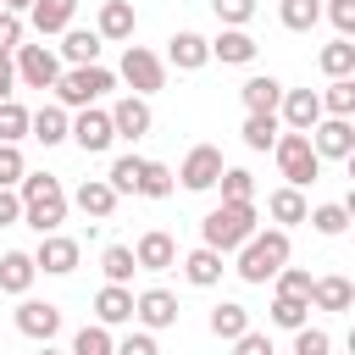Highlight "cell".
Returning a JSON list of instances; mask_svg holds the SVG:
<instances>
[{
	"label": "cell",
	"mask_w": 355,
	"mask_h": 355,
	"mask_svg": "<svg viewBox=\"0 0 355 355\" xmlns=\"http://www.w3.org/2000/svg\"><path fill=\"white\" fill-rule=\"evenodd\" d=\"M17 200H22V222H28L33 233H55V227L67 222V189H61L50 172H22Z\"/></svg>",
	"instance_id": "6da1fadb"
},
{
	"label": "cell",
	"mask_w": 355,
	"mask_h": 355,
	"mask_svg": "<svg viewBox=\"0 0 355 355\" xmlns=\"http://www.w3.org/2000/svg\"><path fill=\"white\" fill-rule=\"evenodd\" d=\"M255 222H261L255 200H222V205H211V211L200 216V244H211V250L233 255V250L255 233Z\"/></svg>",
	"instance_id": "7a4b0ae2"
},
{
	"label": "cell",
	"mask_w": 355,
	"mask_h": 355,
	"mask_svg": "<svg viewBox=\"0 0 355 355\" xmlns=\"http://www.w3.org/2000/svg\"><path fill=\"white\" fill-rule=\"evenodd\" d=\"M233 255H239V261H233V272H239L244 283H255V288H261V283H272V277H277V266H288V227H266V233L255 227Z\"/></svg>",
	"instance_id": "3957f363"
},
{
	"label": "cell",
	"mask_w": 355,
	"mask_h": 355,
	"mask_svg": "<svg viewBox=\"0 0 355 355\" xmlns=\"http://www.w3.org/2000/svg\"><path fill=\"white\" fill-rule=\"evenodd\" d=\"M111 89H116V72H111V67H100V61H89V67H67V72L55 78V105L83 111V105L105 100Z\"/></svg>",
	"instance_id": "277c9868"
},
{
	"label": "cell",
	"mask_w": 355,
	"mask_h": 355,
	"mask_svg": "<svg viewBox=\"0 0 355 355\" xmlns=\"http://www.w3.org/2000/svg\"><path fill=\"white\" fill-rule=\"evenodd\" d=\"M272 155H277V172H283V183H294V189H311L316 178H322V155L311 150V139L305 133H277V144H272Z\"/></svg>",
	"instance_id": "5b68a950"
},
{
	"label": "cell",
	"mask_w": 355,
	"mask_h": 355,
	"mask_svg": "<svg viewBox=\"0 0 355 355\" xmlns=\"http://www.w3.org/2000/svg\"><path fill=\"white\" fill-rule=\"evenodd\" d=\"M116 78L128 83V94H155V89H166V61L150 50V44H128L122 50V67H116Z\"/></svg>",
	"instance_id": "8992f818"
},
{
	"label": "cell",
	"mask_w": 355,
	"mask_h": 355,
	"mask_svg": "<svg viewBox=\"0 0 355 355\" xmlns=\"http://www.w3.org/2000/svg\"><path fill=\"white\" fill-rule=\"evenodd\" d=\"M11 67H17V83L22 89H55V78H61V55L50 44H17L11 50Z\"/></svg>",
	"instance_id": "52a82bcc"
},
{
	"label": "cell",
	"mask_w": 355,
	"mask_h": 355,
	"mask_svg": "<svg viewBox=\"0 0 355 355\" xmlns=\"http://www.w3.org/2000/svg\"><path fill=\"white\" fill-rule=\"evenodd\" d=\"M28 255H33V266H39L44 277H72L78 261H83V244L55 227V233H39V250H28Z\"/></svg>",
	"instance_id": "ba28073f"
},
{
	"label": "cell",
	"mask_w": 355,
	"mask_h": 355,
	"mask_svg": "<svg viewBox=\"0 0 355 355\" xmlns=\"http://www.w3.org/2000/svg\"><path fill=\"white\" fill-rule=\"evenodd\" d=\"M67 139H72L83 155H105V150L116 144V133H111V111H100V105H83V111L72 116Z\"/></svg>",
	"instance_id": "9c48e42d"
},
{
	"label": "cell",
	"mask_w": 355,
	"mask_h": 355,
	"mask_svg": "<svg viewBox=\"0 0 355 355\" xmlns=\"http://www.w3.org/2000/svg\"><path fill=\"white\" fill-rule=\"evenodd\" d=\"M222 166H227V161H222V150H216V144H194V150L183 155V166H178L172 178H178V183H183L189 194H205V189H216Z\"/></svg>",
	"instance_id": "30bf717a"
},
{
	"label": "cell",
	"mask_w": 355,
	"mask_h": 355,
	"mask_svg": "<svg viewBox=\"0 0 355 355\" xmlns=\"http://www.w3.org/2000/svg\"><path fill=\"white\" fill-rule=\"evenodd\" d=\"M11 322H17V333L22 338H33V344H50L55 333H61V305H50V300H17V311H11Z\"/></svg>",
	"instance_id": "8fae6325"
},
{
	"label": "cell",
	"mask_w": 355,
	"mask_h": 355,
	"mask_svg": "<svg viewBox=\"0 0 355 355\" xmlns=\"http://www.w3.org/2000/svg\"><path fill=\"white\" fill-rule=\"evenodd\" d=\"M305 139H311V150H316L322 161H349V155H355V122H349V116H322Z\"/></svg>",
	"instance_id": "7c38bea8"
},
{
	"label": "cell",
	"mask_w": 355,
	"mask_h": 355,
	"mask_svg": "<svg viewBox=\"0 0 355 355\" xmlns=\"http://www.w3.org/2000/svg\"><path fill=\"white\" fill-rule=\"evenodd\" d=\"M178 294L172 288H144V294H133V322L144 327V333H166V327H178Z\"/></svg>",
	"instance_id": "4fadbf2b"
},
{
	"label": "cell",
	"mask_w": 355,
	"mask_h": 355,
	"mask_svg": "<svg viewBox=\"0 0 355 355\" xmlns=\"http://www.w3.org/2000/svg\"><path fill=\"white\" fill-rule=\"evenodd\" d=\"M277 122H283L288 133H311V128L322 122V100H316V89H283V100H277Z\"/></svg>",
	"instance_id": "5bb4252c"
},
{
	"label": "cell",
	"mask_w": 355,
	"mask_h": 355,
	"mask_svg": "<svg viewBox=\"0 0 355 355\" xmlns=\"http://www.w3.org/2000/svg\"><path fill=\"white\" fill-rule=\"evenodd\" d=\"M166 67H178V72H200L205 61H211V44H205V33H194V28H178L172 39H166V55H161Z\"/></svg>",
	"instance_id": "9a60e30c"
},
{
	"label": "cell",
	"mask_w": 355,
	"mask_h": 355,
	"mask_svg": "<svg viewBox=\"0 0 355 355\" xmlns=\"http://www.w3.org/2000/svg\"><path fill=\"white\" fill-rule=\"evenodd\" d=\"M150 128H155V116H150V100L144 94H122L111 105V133L116 139H144Z\"/></svg>",
	"instance_id": "2e32d148"
},
{
	"label": "cell",
	"mask_w": 355,
	"mask_h": 355,
	"mask_svg": "<svg viewBox=\"0 0 355 355\" xmlns=\"http://www.w3.org/2000/svg\"><path fill=\"white\" fill-rule=\"evenodd\" d=\"M133 261H139V272H172L178 266V239L161 233V227H150V233H139Z\"/></svg>",
	"instance_id": "e0dca14e"
},
{
	"label": "cell",
	"mask_w": 355,
	"mask_h": 355,
	"mask_svg": "<svg viewBox=\"0 0 355 355\" xmlns=\"http://www.w3.org/2000/svg\"><path fill=\"white\" fill-rule=\"evenodd\" d=\"M116 200H122V194H116V189H111L105 178H83V183L72 189V200H67V205H78V211H83L89 222H105V216L116 211Z\"/></svg>",
	"instance_id": "ac0fdd59"
},
{
	"label": "cell",
	"mask_w": 355,
	"mask_h": 355,
	"mask_svg": "<svg viewBox=\"0 0 355 355\" xmlns=\"http://www.w3.org/2000/svg\"><path fill=\"white\" fill-rule=\"evenodd\" d=\"M133 28H139L133 0H105V6H100V17H94V33H100V39H111V44H133Z\"/></svg>",
	"instance_id": "d6986e66"
},
{
	"label": "cell",
	"mask_w": 355,
	"mask_h": 355,
	"mask_svg": "<svg viewBox=\"0 0 355 355\" xmlns=\"http://www.w3.org/2000/svg\"><path fill=\"white\" fill-rule=\"evenodd\" d=\"M211 44V61H222V67H250L255 61V39H250V28H222L216 39H205Z\"/></svg>",
	"instance_id": "ffe728a7"
},
{
	"label": "cell",
	"mask_w": 355,
	"mask_h": 355,
	"mask_svg": "<svg viewBox=\"0 0 355 355\" xmlns=\"http://www.w3.org/2000/svg\"><path fill=\"white\" fill-rule=\"evenodd\" d=\"M67 128H72V111H67V105H39V111H28V139H39L44 150H50V144H67Z\"/></svg>",
	"instance_id": "44dd1931"
},
{
	"label": "cell",
	"mask_w": 355,
	"mask_h": 355,
	"mask_svg": "<svg viewBox=\"0 0 355 355\" xmlns=\"http://www.w3.org/2000/svg\"><path fill=\"white\" fill-rule=\"evenodd\" d=\"M94 322H100V327L133 322V288H128V283H105V288L94 294Z\"/></svg>",
	"instance_id": "7402d4cb"
},
{
	"label": "cell",
	"mask_w": 355,
	"mask_h": 355,
	"mask_svg": "<svg viewBox=\"0 0 355 355\" xmlns=\"http://www.w3.org/2000/svg\"><path fill=\"white\" fill-rule=\"evenodd\" d=\"M33 277H39V266H33V255L28 250H6L0 255V294H28L33 288Z\"/></svg>",
	"instance_id": "603a6c76"
},
{
	"label": "cell",
	"mask_w": 355,
	"mask_h": 355,
	"mask_svg": "<svg viewBox=\"0 0 355 355\" xmlns=\"http://www.w3.org/2000/svg\"><path fill=\"white\" fill-rule=\"evenodd\" d=\"M100 44H105V39H100L94 28H67L61 44H55V55H61L67 67H89V61H100Z\"/></svg>",
	"instance_id": "cb8c5ba5"
},
{
	"label": "cell",
	"mask_w": 355,
	"mask_h": 355,
	"mask_svg": "<svg viewBox=\"0 0 355 355\" xmlns=\"http://www.w3.org/2000/svg\"><path fill=\"white\" fill-rule=\"evenodd\" d=\"M305 211H311V205H305V189H294V183H283V189L266 194V216H272L277 227H300Z\"/></svg>",
	"instance_id": "d4e9b609"
},
{
	"label": "cell",
	"mask_w": 355,
	"mask_h": 355,
	"mask_svg": "<svg viewBox=\"0 0 355 355\" xmlns=\"http://www.w3.org/2000/svg\"><path fill=\"white\" fill-rule=\"evenodd\" d=\"M222 272H227V266H222V250H211V244H200V250L183 255V277H189L194 288H216Z\"/></svg>",
	"instance_id": "484cf974"
},
{
	"label": "cell",
	"mask_w": 355,
	"mask_h": 355,
	"mask_svg": "<svg viewBox=\"0 0 355 355\" xmlns=\"http://www.w3.org/2000/svg\"><path fill=\"white\" fill-rule=\"evenodd\" d=\"M355 305V288L349 277L327 272V277H311V311H349Z\"/></svg>",
	"instance_id": "4316f807"
},
{
	"label": "cell",
	"mask_w": 355,
	"mask_h": 355,
	"mask_svg": "<svg viewBox=\"0 0 355 355\" xmlns=\"http://www.w3.org/2000/svg\"><path fill=\"white\" fill-rule=\"evenodd\" d=\"M72 11H78V0H33V6H28V22H33V33L44 39V33H67V28H72Z\"/></svg>",
	"instance_id": "83f0119b"
},
{
	"label": "cell",
	"mask_w": 355,
	"mask_h": 355,
	"mask_svg": "<svg viewBox=\"0 0 355 355\" xmlns=\"http://www.w3.org/2000/svg\"><path fill=\"white\" fill-rule=\"evenodd\" d=\"M239 100H244V111H277V100H283V83H277L272 72H255V78H244Z\"/></svg>",
	"instance_id": "f1b7e54d"
},
{
	"label": "cell",
	"mask_w": 355,
	"mask_h": 355,
	"mask_svg": "<svg viewBox=\"0 0 355 355\" xmlns=\"http://www.w3.org/2000/svg\"><path fill=\"white\" fill-rule=\"evenodd\" d=\"M244 144L250 150H272L277 144V133H283V122H277V111H244Z\"/></svg>",
	"instance_id": "f546056e"
},
{
	"label": "cell",
	"mask_w": 355,
	"mask_h": 355,
	"mask_svg": "<svg viewBox=\"0 0 355 355\" xmlns=\"http://www.w3.org/2000/svg\"><path fill=\"white\" fill-rule=\"evenodd\" d=\"M266 316H272V327L294 333V327H305V322H311V300H300V294H272Z\"/></svg>",
	"instance_id": "4dcf8cb0"
},
{
	"label": "cell",
	"mask_w": 355,
	"mask_h": 355,
	"mask_svg": "<svg viewBox=\"0 0 355 355\" xmlns=\"http://www.w3.org/2000/svg\"><path fill=\"white\" fill-rule=\"evenodd\" d=\"M316 100H322V116H355V78H327Z\"/></svg>",
	"instance_id": "1f68e13d"
},
{
	"label": "cell",
	"mask_w": 355,
	"mask_h": 355,
	"mask_svg": "<svg viewBox=\"0 0 355 355\" xmlns=\"http://www.w3.org/2000/svg\"><path fill=\"white\" fill-rule=\"evenodd\" d=\"M244 327H250V311H244L239 300H222V305H211V333H216L222 344H233Z\"/></svg>",
	"instance_id": "d6a6232c"
},
{
	"label": "cell",
	"mask_w": 355,
	"mask_h": 355,
	"mask_svg": "<svg viewBox=\"0 0 355 355\" xmlns=\"http://www.w3.org/2000/svg\"><path fill=\"white\" fill-rule=\"evenodd\" d=\"M316 67H322L327 78H355V44H349V39L322 44V50H316Z\"/></svg>",
	"instance_id": "836d02e7"
},
{
	"label": "cell",
	"mask_w": 355,
	"mask_h": 355,
	"mask_svg": "<svg viewBox=\"0 0 355 355\" xmlns=\"http://www.w3.org/2000/svg\"><path fill=\"white\" fill-rule=\"evenodd\" d=\"M277 17L288 33H311L322 22V0H277Z\"/></svg>",
	"instance_id": "e575fe53"
},
{
	"label": "cell",
	"mask_w": 355,
	"mask_h": 355,
	"mask_svg": "<svg viewBox=\"0 0 355 355\" xmlns=\"http://www.w3.org/2000/svg\"><path fill=\"white\" fill-rule=\"evenodd\" d=\"M100 272H105V283H133V272H139V261H133V244H105V255H100Z\"/></svg>",
	"instance_id": "d590c367"
},
{
	"label": "cell",
	"mask_w": 355,
	"mask_h": 355,
	"mask_svg": "<svg viewBox=\"0 0 355 355\" xmlns=\"http://www.w3.org/2000/svg\"><path fill=\"white\" fill-rule=\"evenodd\" d=\"M67 355H116V338H111V327L89 322V327L72 333V349H67Z\"/></svg>",
	"instance_id": "8d00e7d4"
},
{
	"label": "cell",
	"mask_w": 355,
	"mask_h": 355,
	"mask_svg": "<svg viewBox=\"0 0 355 355\" xmlns=\"http://www.w3.org/2000/svg\"><path fill=\"white\" fill-rule=\"evenodd\" d=\"M139 178H144V155H116L111 172H105V183L116 194H139Z\"/></svg>",
	"instance_id": "74e56055"
},
{
	"label": "cell",
	"mask_w": 355,
	"mask_h": 355,
	"mask_svg": "<svg viewBox=\"0 0 355 355\" xmlns=\"http://www.w3.org/2000/svg\"><path fill=\"white\" fill-rule=\"evenodd\" d=\"M305 222H311L322 239H338V233L349 227V205H344V200H333V205H316V211H305Z\"/></svg>",
	"instance_id": "f35d334b"
},
{
	"label": "cell",
	"mask_w": 355,
	"mask_h": 355,
	"mask_svg": "<svg viewBox=\"0 0 355 355\" xmlns=\"http://www.w3.org/2000/svg\"><path fill=\"white\" fill-rule=\"evenodd\" d=\"M28 139V105L11 94V100H0V144H22Z\"/></svg>",
	"instance_id": "ab89813d"
},
{
	"label": "cell",
	"mask_w": 355,
	"mask_h": 355,
	"mask_svg": "<svg viewBox=\"0 0 355 355\" xmlns=\"http://www.w3.org/2000/svg\"><path fill=\"white\" fill-rule=\"evenodd\" d=\"M178 189V178H172V166L166 161H144V178H139V194L144 200H166Z\"/></svg>",
	"instance_id": "60d3db41"
},
{
	"label": "cell",
	"mask_w": 355,
	"mask_h": 355,
	"mask_svg": "<svg viewBox=\"0 0 355 355\" xmlns=\"http://www.w3.org/2000/svg\"><path fill=\"white\" fill-rule=\"evenodd\" d=\"M216 189H222V200H255V178H250L244 166H222Z\"/></svg>",
	"instance_id": "b9f144b4"
},
{
	"label": "cell",
	"mask_w": 355,
	"mask_h": 355,
	"mask_svg": "<svg viewBox=\"0 0 355 355\" xmlns=\"http://www.w3.org/2000/svg\"><path fill=\"white\" fill-rule=\"evenodd\" d=\"M294 355H333V333L327 327H294Z\"/></svg>",
	"instance_id": "7bdbcfd3"
},
{
	"label": "cell",
	"mask_w": 355,
	"mask_h": 355,
	"mask_svg": "<svg viewBox=\"0 0 355 355\" xmlns=\"http://www.w3.org/2000/svg\"><path fill=\"white\" fill-rule=\"evenodd\" d=\"M272 283H277L272 294H300V300H311V272H305V266H277Z\"/></svg>",
	"instance_id": "ee69618b"
},
{
	"label": "cell",
	"mask_w": 355,
	"mask_h": 355,
	"mask_svg": "<svg viewBox=\"0 0 355 355\" xmlns=\"http://www.w3.org/2000/svg\"><path fill=\"white\" fill-rule=\"evenodd\" d=\"M22 172H28L22 144H0V189H17V183H22Z\"/></svg>",
	"instance_id": "f6af8a7d"
},
{
	"label": "cell",
	"mask_w": 355,
	"mask_h": 355,
	"mask_svg": "<svg viewBox=\"0 0 355 355\" xmlns=\"http://www.w3.org/2000/svg\"><path fill=\"white\" fill-rule=\"evenodd\" d=\"M211 11H216L222 28H244L255 17V0H211Z\"/></svg>",
	"instance_id": "bcb514c9"
},
{
	"label": "cell",
	"mask_w": 355,
	"mask_h": 355,
	"mask_svg": "<svg viewBox=\"0 0 355 355\" xmlns=\"http://www.w3.org/2000/svg\"><path fill=\"white\" fill-rule=\"evenodd\" d=\"M322 17L338 28V39H349V33H355V0H322Z\"/></svg>",
	"instance_id": "7dc6e473"
},
{
	"label": "cell",
	"mask_w": 355,
	"mask_h": 355,
	"mask_svg": "<svg viewBox=\"0 0 355 355\" xmlns=\"http://www.w3.org/2000/svg\"><path fill=\"white\" fill-rule=\"evenodd\" d=\"M233 355H277V349H272V338H266V333H255V327H244V333L233 338Z\"/></svg>",
	"instance_id": "c3c4849f"
},
{
	"label": "cell",
	"mask_w": 355,
	"mask_h": 355,
	"mask_svg": "<svg viewBox=\"0 0 355 355\" xmlns=\"http://www.w3.org/2000/svg\"><path fill=\"white\" fill-rule=\"evenodd\" d=\"M116 355H161V344H155V333H128V338H116Z\"/></svg>",
	"instance_id": "681fc988"
},
{
	"label": "cell",
	"mask_w": 355,
	"mask_h": 355,
	"mask_svg": "<svg viewBox=\"0 0 355 355\" xmlns=\"http://www.w3.org/2000/svg\"><path fill=\"white\" fill-rule=\"evenodd\" d=\"M22 33H28V22H22L17 11H0V50H17Z\"/></svg>",
	"instance_id": "f907efd6"
},
{
	"label": "cell",
	"mask_w": 355,
	"mask_h": 355,
	"mask_svg": "<svg viewBox=\"0 0 355 355\" xmlns=\"http://www.w3.org/2000/svg\"><path fill=\"white\" fill-rule=\"evenodd\" d=\"M22 222V200H17V189H0V227H17Z\"/></svg>",
	"instance_id": "816d5d0a"
},
{
	"label": "cell",
	"mask_w": 355,
	"mask_h": 355,
	"mask_svg": "<svg viewBox=\"0 0 355 355\" xmlns=\"http://www.w3.org/2000/svg\"><path fill=\"white\" fill-rule=\"evenodd\" d=\"M17 94V67H11V50H0V100Z\"/></svg>",
	"instance_id": "f5cc1de1"
},
{
	"label": "cell",
	"mask_w": 355,
	"mask_h": 355,
	"mask_svg": "<svg viewBox=\"0 0 355 355\" xmlns=\"http://www.w3.org/2000/svg\"><path fill=\"white\" fill-rule=\"evenodd\" d=\"M28 6L33 0H0V11H17V17H28Z\"/></svg>",
	"instance_id": "db71d44e"
},
{
	"label": "cell",
	"mask_w": 355,
	"mask_h": 355,
	"mask_svg": "<svg viewBox=\"0 0 355 355\" xmlns=\"http://www.w3.org/2000/svg\"><path fill=\"white\" fill-rule=\"evenodd\" d=\"M33 355H67V349H55V344H39V349H33Z\"/></svg>",
	"instance_id": "11a10c76"
}]
</instances>
